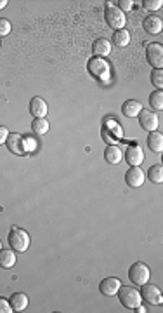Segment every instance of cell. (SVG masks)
Listing matches in <instances>:
<instances>
[{
    "instance_id": "obj_1",
    "label": "cell",
    "mask_w": 163,
    "mask_h": 313,
    "mask_svg": "<svg viewBox=\"0 0 163 313\" xmlns=\"http://www.w3.org/2000/svg\"><path fill=\"white\" fill-rule=\"evenodd\" d=\"M7 240H9V245L14 252H24L30 247V235H28V231L21 230V228L17 226L10 228L9 238H7Z\"/></svg>"
},
{
    "instance_id": "obj_2",
    "label": "cell",
    "mask_w": 163,
    "mask_h": 313,
    "mask_svg": "<svg viewBox=\"0 0 163 313\" xmlns=\"http://www.w3.org/2000/svg\"><path fill=\"white\" fill-rule=\"evenodd\" d=\"M87 70L92 77H95V79H99V80H104V82L109 79V75H111V68H109L108 61L102 58H97V56L88 59Z\"/></svg>"
},
{
    "instance_id": "obj_3",
    "label": "cell",
    "mask_w": 163,
    "mask_h": 313,
    "mask_svg": "<svg viewBox=\"0 0 163 313\" xmlns=\"http://www.w3.org/2000/svg\"><path fill=\"white\" fill-rule=\"evenodd\" d=\"M116 294H118L120 303H122L125 308H130V310H134L136 307H139L141 300H143V298H141V294H139V291L134 289V287H129V286L120 287Z\"/></svg>"
},
{
    "instance_id": "obj_4",
    "label": "cell",
    "mask_w": 163,
    "mask_h": 313,
    "mask_svg": "<svg viewBox=\"0 0 163 313\" xmlns=\"http://www.w3.org/2000/svg\"><path fill=\"white\" fill-rule=\"evenodd\" d=\"M104 19H106V23H108V26L113 28V30H122V28H125V21H127L125 14L115 5L106 7Z\"/></svg>"
},
{
    "instance_id": "obj_5",
    "label": "cell",
    "mask_w": 163,
    "mask_h": 313,
    "mask_svg": "<svg viewBox=\"0 0 163 313\" xmlns=\"http://www.w3.org/2000/svg\"><path fill=\"white\" fill-rule=\"evenodd\" d=\"M150 268H148L144 263H134L132 266L129 268V279L132 284L136 286H143L150 280Z\"/></svg>"
},
{
    "instance_id": "obj_6",
    "label": "cell",
    "mask_w": 163,
    "mask_h": 313,
    "mask_svg": "<svg viewBox=\"0 0 163 313\" xmlns=\"http://www.w3.org/2000/svg\"><path fill=\"white\" fill-rule=\"evenodd\" d=\"M146 59L155 70H162V66H163V47H162V44H158V42L148 44Z\"/></svg>"
},
{
    "instance_id": "obj_7",
    "label": "cell",
    "mask_w": 163,
    "mask_h": 313,
    "mask_svg": "<svg viewBox=\"0 0 163 313\" xmlns=\"http://www.w3.org/2000/svg\"><path fill=\"white\" fill-rule=\"evenodd\" d=\"M139 294H141V298H143L144 301H148L150 305H162V301H163L162 291L158 289L157 286H153V284H148V282L143 284Z\"/></svg>"
},
{
    "instance_id": "obj_8",
    "label": "cell",
    "mask_w": 163,
    "mask_h": 313,
    "mask_svg": "<svg viewBox=\"0 0 163 313\" xmlns=\"http://www.w3.org/2000/svg\"><path fill=\"white\" fill-rule=\"evenodd\" d=\"M137 117H139V124H141V127H143L144 131L153 132V131H157V129H158L160 120H158V115H155L153 111L141 110V113L137 115Z\"/></svg>"
},
{
    "instance_id": "obj_9",
    "label": "cell",
    "mask_w": 163,
    "mask_h": 313,
    "mask_svg": "<svg viewBox=\"0 0 163 313\" xmlns=\"http://www.w3.org/2000/svg\"><path fill=\"white\" fill-rule=\"evenodd\" d=\"M125 162L132 167H139L144 162V152L139 145H129L125 150Z\"/></svg>"
},
{
    "instance_id": "obj_10",
    "label": "cell",
    "mask_w": 163,
    "mask_h": 313,
    "mask_svg": "<svg viewBox=\"0 0 163 313\" xmlns=\"http://www.w3.org/2000/svg\"><path fill=\"white\" fill-rule=\"evenodd\" d=\"M120 287H122V282H120L116 277H108V279H104L99 284V293L106 298H111V296H116Z\"/></svg>"
},
{
    "instance_id": "obj_11",
    "label": "cell",
    "mask_w": 163,
    "mask_h": 313,
    "mask_svg": "<svg viewBox=\"0 0 163 313\" xmlns=\"http://www.w3.org/2000/svg\"><path fill=\"white\" fill-rule=\"evenodd\" d=\"M7 150L14 155H26V150H24V136L21 134H9L5 141Z\"/></svg>"
},
{
    "instance_id": "obj_12",
    "label": "cell",
    "mask_w": 163,
    "mask_h": 313,
    "mask_svg": "<svg viewBox=\"0 0 163 313\" xmlns=\"http://www.w3.org/2000/svg\"><path fill=\"white\" fill-rule=\"evenodd\" d=\"M144 179H146V176L141 171V167H130L125 174V183L130 188H139V186H143Z\"/></svg>"
},
{
    "instance_id": "obj_13",
    "label": "cell",
    "mask_w": 163,
    "mask_h": 313,
    "mask_svg": "<svg viewBox=\"0 0 163 313\" xmlns=\"http://www.w3.org/2000/svg\"><path fill=\"white\" fill-rule=\"evenodd\" d=\"M143 28L146 33H151V35H157L162 31L163 28V23H162V17L155 16V14H150V16L144 17L143 21Z\"/></svg>"
},
{
    "instance_id": "obj_14",
    "label": "cell",
    "mask_w": 163,
    "mask_h": 313,
    "mask_svg": "<svg viewBox=\"0 0 163 313\" xmlns=\"http://www.w3.org/2000/svg\"><path fill=\"white\" fill-rule=\"evenodd\" d=\"M47 103H45L42 98H33V100L30 101V113L33 115L35 118H45V115H47Z\"/></svg>"
},
{
    "instance_id": "obj_15",
    "label": "cell",
    "mask_w": 163,
    "mask_h": 313,
    "mask_svg": "<svg viewBox=\"0 0 163 313\" xmlns=\"http://www.w3.org/2000/svg\"><path fill=\"white\" fill-rule=\"evenodd\" d=\"M141 110H143V104H141V101H137V100L125 101L123 106H122V113L125 115V117H130V118L137 117V115L141 113Z\"/></svg>"
},
{
    "instance_id": "obj_16",
    "label": "cell",
    "mask_w": 163,
    "mask_h": 313,
    "mask_svg": "<svg viewBox=\"0 0 163 313\" xmlns=\"http://www.w3.org/2000/svg\"><path fill=\"white\" fill-rule=\"evenodd\" d=\"M92 51H94V56L97 58H102V56H109L111 52V42L108 38H97L92 45Z\"/></svg>"
},
{
    "instance_id": "obj_17",
    "label": "cell",
    "mask_w": 163,
    "mask_h": 313,
    "mask_svg": "<svg viewBox=\"0 0 163 313\" xmlns=\"http://www.w3.org/2000/svg\"><path fill=\"white\" fill-rule=\"evenodd\" d=\"M9 303L14 312H24L28 308V296L23 293H14L12 296H10Z\"/></svg>"
},
{
    "instance_id": "obj_18",
    "label": "cell",
    "mask_w": 163,
    "mask_h": 313,
    "mask_svg": "<svg viewBox=\"0 0 163 313\" xmlns=\"http://www.w3.org/2000/svg\"><path fill=\"white\" fill-rule=\"evenodd\" d=\"M148 148L151 150V152L155 153H160L163 150V136L162 132L158 131H153L148 134Z\"/></svg>"
},
{
    "instance_id": "obj_19",
    "label": "cell",
    "mask_w": 163,
    "mask_h": 313,
    "mask_svg": "<svg viewBox=\"0 0 163 313\" xmlns=\"http://www.w3.org/2000/svg\"><path fill=\"white\" fill-rule=\"evenodd\" d=\"M104 158L108 164H120L123 158V153L116 145H108V148L104 150Z\"/></svg>"
},
{
    "instance_id": "obj_20",
    "label": "cell",
    "mask_w": 163,
    "mask_h": 313,
    "mask_svg": "<svg viewBox=\"0 0 163 313\" xmlns=\"http://www.w3.org/2000/svg\"><path fill=\"white\" fill-rule=\"evenodd\" d=\"M16 265V254L9 249H0V268H12Z\"/></svg>"
},
{
    "instance_id": "obj_21",
    "label": "cell",
    "mask_w": 163,
    "mask_h": 313,
    "mask_svg": "<svg viewBox=\"0 0 163 313\" xmlns=\"http://www.w3.org/2000/svg\"><path fill=\"white\" fill-rule=\"evenodd\" d=\"M113 44L118 45V47H125V45H129L130 44V33L125 30V28L116 30L115 33H113Z\"/></svg>"
},
{
    "instance_id": "obj_22",
    "label": "cell",
    "mask_w": 163,
    "mask_h": 313,
    "mask_svg": "<svg viewBox=\"0 0 163 313\" xmlns=\"http://www.w3.org/2000/svg\"><path fill=\"white\" fill-rule=\"evenodd\" d=\"M148 178H150L151 183H157V185H160L163 181V167L160 164L157 165H151L150 169H148Z\"/></svg>"
},
{
    "instance_id": "obj_23",
    "label": "cell",
    "mask_w": 163,
    "mask_h": 313,
    "mask_svg": "<svg viewBox=\"0 0 163 313\" xmlns=\"http://www.w3.org/2000/svg\"><path fill=\"white\" fill-rule=\"evenodd\" d=\"M31 129H33L35 134H45L49 131V122L47 118H35L31 122Z\"/></svg>"
},
{
    "instance_id": "obj_24",
    "label": "cell",
    "mask_w": 163,
    "mask_h": 313,
    "mask_svg": "<svg viewBox=\"0 0 163 313\" xmlns=\"http://www.w3.org/2000/svg\"><path fill=\"white\" fill-rule=\"evenodd\" d=\"M150 106L153 110H163V93L162 91H155L150 96Z\"/></svg>"
},
{
    "instance_id": "obj_25",
    "label": "cell",
    "mask_w": 163,
    "mask_h": 313,
    "mask_svg": "<svg viewBox=\"0 0 163 313\" xmlns=\"http://www.w3.org/2000/svg\"><path fill=\"white\" fill-rule=\"evenodd\" d=\"M151 82H153L155 87H158V91H162V87H163V72L162 70H153V73H151Z\"/></svg>"
},
{
    "instance_id": "obj_26",
    "label": "cell",
    "mask_w": 163,
    "mask_h": 313,
    "mask_svg": "<svg viewBox=\"0 0 163 313\" xmlns=\"http://www.w3.org/2000/svg\"><path fill=\"white\" fill-rule=\"evenodd\" d=\"M162 0H143V7L146 10H158L162 7Z\"/></svg>"
},
{
    "instance_id": "obj_27",
    "label": "cell",
    "mask_w": 163,
    "mask_h": 313,
    "mask_svg": "<svg viewBox=\"0 0 163 313\" xmlns=\"http://www.w3.org/2000/svg\"><path fill=\"white\" fill-rule=\"evenodd\" d=\"M24 150H26V153H33L37 150V141L30 136H24Z\"/></svg>"
},
{
    "instance_id": "obj_28",
    "label": "cell",
    "mask_w": 163,
    "mask_h": 313,
    "mask_svg": "<svg viewBox=\"0 0 163 313\" xmlns=\"http://www.w3.org/2000/svg\"><path fill=\"white\" fill-rule=\"evenodd\" d=\"M102 139H104L106 143H109V145H113V143H116V136H115V134H111L108 127L102 129Z\"/></svg>"
},
{
    "instance_id": "obj_29",
    "label": "cell",
    "mask_w": 163,
    "mask_h": 313,
    "mask_svg": "<svg viewBox=\"0 0 163 313\" xmlns=\"http://www.w3.org/2000/svg\"><path fill=\"white\" fill-rule=\"evenodd\" d=\"M132 7H134L132 0H118V9L122 10V12H127V10H130Z\"/></svg>"
},
{
    "instance_id": "obj_30",
    "label": "cell",
    "mask_w": 163,
    "mask_h": 313,
    "mask_svg": "<svg viewBox=\"0 0 163 313\" xmlns=\"http://www.w3.org/2000/svg\"><path fill=\"white\" fill-rule=\"evenodd\" d=\"M10 33V23L7 19H0V37Z\"/></svg>"
},
{
    "instance_id": "obj_31",
    "label": "cell",
    "mask_w": 163,
    "mask_h": 313,
    "mask_svg": "<svg viewBox=\"0 0 163 313\" xmlns=\"http://www.w3.org/2000/svg\"><path fill=\"white\" fill-rule=\"evenodd\" d=\"M10 312H14L10 308V303L7 300H3V298H0V313H10Z\"/></svg>"
},
{
    "instance_id": "obj_32",
    "label": "cell",
    "mask_w": 163,
    "mask_h": 313,
    "mask_svg": "<svg viewBox=\"0 0 163 313\" xmlns=\"http://www.w3.org/2000/svg\"><path fill=\"white\" fill-rule=\"evenodd\" d=\"M7 138H9V131H7V127L0 125V145H3L7 141Z\"/></svg>"
},
{
    "instance_id": "obj_33",
    "label": "cell",
    "mask_w": 163,
    "mask_h": 313,
    "mask_svg": "<svg viewBox=\"0 0 163 313\" xmlns=\"http://www.w3.org/2000/svg\"><path fill=\"white\" fill-rule=\"evenodd\" d=\"M134 310H136L137 313H144V312H146V308L141 307V305H139V307H136V308H134Z\"/></svg>"
},
{
    "instance_id": "obj_34",
    "label": "cell",
    "mask_w": 163,
    "mask_h": 313,
    "mask_svg": "<svg viewBox=\"0 0 163 313\" xmlns=\"http://www.w3.org/2000/svg\"><path fill=\"white\" fill-rule=\"evenodd\" d=\"M5 5H7V0H0V9H3Z\"/></svg>"
},
{
    "instance_id": "obj_35",
    "label": "cell",
    "mask_w": 163,
    "mask_h": 313,
    "mask_svg": "<svg viewBox=\"0 0 163 313\" xmlns=\"http://www.w3.org/2000/svg\"><path fill=\"white\" fill-rule=\"evenodd\" d=\"M0 249H2V242H0Z\"/></svg>"
}]
</instances>
